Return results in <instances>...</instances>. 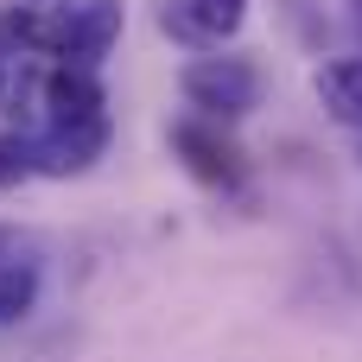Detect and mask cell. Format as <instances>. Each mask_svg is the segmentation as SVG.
<instances>
[{
    "instance_id": "obj_6",
    "label": "cell",
    "mask_w": 362,
    "mask_h": 362,
    "mask_svg": "<svg viewBox=\"0 0 362 362\" xmlns=\"http://www.w3.org/2000/svg\"><path fill=\"white\" fill-rule=\"evenodd\" d=\"M172 146L185 153V165H191L204 185H235V153H229L204 121H178V127H172Z\"/></svg>"
},
{
    "instance_id": "obj_9",
    "label": "cell",
    "mask_w": 362,
    "mask_h": 362,
    "mask_svg": "<svg viewBox=\"0 0 362 362\" xmlns=\"http://www.w3.org/2000/svg\"><path fill=\"white\" fill-rule=\"evenodd\" d=\"M32 89V51H19L6 32H0V108H19Z\"/></svg>"
},
{
    "instance_id": "obj_2",
    "label": "cell",
    "mask_w": 362,
    "mask_h": 362,
    "mask_svg": "<svg viewBox=\"0 0 362 362\" xmlns=\"http://www.w3.org/2000/svg\"><path fill=\"white\" fill-rule=\"evenodd\" d=\"M121 25H127V0H76V6H70V25H64V38H57L51 57L95 70V64L115 51Z\"/></svg>"
},
{
    "instance_id": "obj_10",
    "label": "cell",
    "mask_w": 362,
    "mask_h": 362,
    "mask_svg": "<svg viewBox=\"0 0 362 362\" xmlns=\"http://www.w3.org/2000/svg\"><path fill=\"white\" fill-rule=\"evenodd\" d=\"M38 172V159H32V140L13 127V134H0V191H13V185H25Z\"/></svg>"
},
{
    "instance_id": "obj_11",
    "label": "cell",
    "mask_w": 362,
    "mask_h": 362,
    "mask_svg": "<svg viewBox=\"0 0 362 362\" xmlns=\"http://www.w3.org/2000/svg\"><path fill=\"white\" fill-rule=\"evenodd\" d=\"M350 6H356V25H362V0H350Z\"/></svg>"
},
{
    "instance_id": "obj_7",
    "label": "cell",
    "mask_w": 362,
    "mask_h": 362,
    "mask_svg": "<svg viewBox=\"0 0 362 362\" xmlns=\"http://www.w3.org/2000/svg\"><path fill=\"white\" fill-rule=\"evenodd\" d=\"M248 19V0H178V13H165V32L178 25L185 38H235Z\"/></svg>"
},
{
    "instance_id": "obj_4",
    "label": "cell",
    "mask_w": 362,
    "mask_h": 362,
    "mask_svg": "<svg viewBox=\"0 0 362 362\" xmlns=\"http://www.w3.org/2000/svg\"><path fill=\"white\" fill-rule=\"evenodd\" d=\"M108 146V121H83V127H45V140H32V159L45 178H76L102 159Z\"/></svg>"
},
{
    "instance_id": "obj_5",
    "label": "cell",
    "mask_w": 362,
    "mask_h": 362,
    "mask_svg": "<svg viewBox=\"0 0 362 362\" xmlns=\"http://www.w3.org/2000/svg\"><path fill=\"white\" fill-rule=\"evenodd\" d=\"M38 280H45L38 255L19 248V242H6V248H0V325H19V318L38 305Z\"/></svg>"
},
{
    "instance_id": "obj_12",
    "label": "cell",
    "mask_w": 362,
    "mask_h": 362,
    "mask_svg": "<svg viewBox=\"0 0 362 362\" xmlns=\"http://www.w3.org/2000/svg\"><path fill=\"white\" fill-rule=\"evenodd\" d=\"M6 242H13V235H6V229H0V248H6Z\"/></svg>"
},
{
    "instance_id": "obj_8",
    "label": "cell",
    "mask_w": 362,
    "mask_h": 362,
    "mask_svg": "<svg viewBox=\"0 0 362 362\" xmlns=\"http://www.w3.org/2000/svg\"><path fill=\"white\" fill-rule=\"evenodd\" d=\"M312 89H318V102H325L331 121L362 127V57H337V64H325Z\"/></svg>"
},
{
    "instance_id": "obj_3",
    "label": "cell",
    "mask_w": 362,
    "mask_h": 362,
    "mask_svg": "<svg viewBox=\"0 0 362 362\" xmlns=\"http://www.w3.org/2000/svg\"><path fill=\"white\" fill-rule=\"evenodd\" d=\"M38 102H45V127H83V121H108V95H102L95 70H83V64H57V70L38 83Z\"/></svg>"
},
{
    "instance_id": "obj_1",
    "label": "cell",
    "mask_w": 362,
    "mask_h": 362,
    "mask_svg": "<svg viewBox=\"0 0 362 362\" xmlns=\"http://www.w3.org/2000/svg\"><path fill=\"white\" fill-rule=\"evenodd\" d=\"M185 102L204 121H242L261 102V76L242 57H191L185 64Z\"/></svg>"
}]
</instances>
